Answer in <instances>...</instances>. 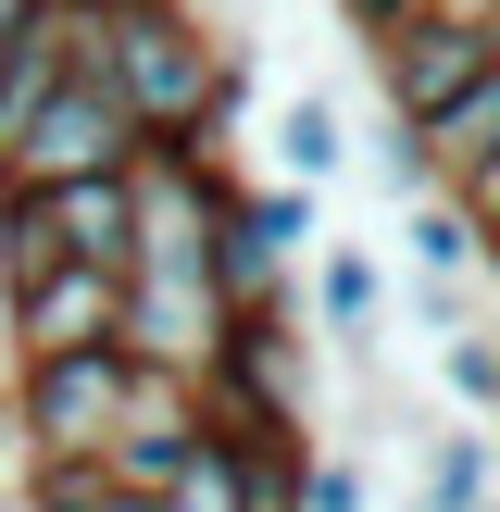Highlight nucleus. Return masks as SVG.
Returning a JSON list of instances; mask_svg holds the SVG:
<instances>
[{"label": "nucleus", "instance_id": "f257e3e1", "mask_svg": "<svg viewBox=\"0 0 500 512\" xmlns=\"http://www.w3.org/2000/svg\"><path fill=\"white\" fill-rule=\"evenodd\" d=\"M63 63L100 75L138 138H213L225 150V125H238V100H250L238 50H225L188 0H63Z\"/></svg>", "mask_w": 500, "mask_h": 512}, {"label": "nucleus", "instance_id": "f03ea898", "mask_svg": "<svg viewBox=\"0 0 500 512\" xmlns=\"http://www.w3.org/2000/svg\"><path fill=\"white\" fill-rule=\"evenodd\" d=\"M125 350H38V363H13V438H25V463H100L113 450V425H125Z\"/></svg>", "mask_w": 500, "mask_h": 512}, {"label": "nucleus", "instance_id": "7ed1b4c3", "mask_svg": "<svg viewBox=\"0 0 500 512\" xmlns=\"http://www.w3.org/2000/svg\"><path fill=\"white\" fill-rule=\"evenodd\" d=\"M138 125H125V100L100 88V75H63V88L38 100V125L13 138V163H0V188H88V175H138Z\"/></svg>", "mask_w": 500, "mask_h": 512}, {"label": "nucleus", "instance_id": "20e7f679", "mask_svg": "<svg viewBox=\"0 0 500 512\" xmlns=\"http://www.w3.org/2000/svg\"><path fill=\"white\" fill-rule=\"evenodd\" d=\"M300 400H313V350H300L288 300L225 313L213 350H200V413H300Z\"/></svg>", "mask_w": 500, "mask_h": 512}, {"label": "nucleus", "instance_id": "39448f33", "mask_svg": "<svg viewBox=\"0 0 500 512\" xmlns=\"http://www.w3.org/2000/svg\"><path fill=\"white\" fill-rule=\"evenodd\" d=\"M200 375H163V363H138L125 375V425H113V450H100V475H113L125 500H163L175 475L200 463Z\"/></svg>", "mask_w": 500, "mask_h": 512}, {"label": "nucleus", "instance_id": "423d86ee", "mask_svg": "<svg viewBox=\"0 0 500 512\" xmlns=\"http://www.w3.org/2000/svg\"><path fill=\"white\" fill-rule=\"evenodd\" d=\"M488 75V50H475V13L463 0H425L413 25H400L388 50H375V88H388V125H438L450 100Z\"/></svg>", "mask_w": 500, "mask_h": 512}, {"label": "nucleus", "instance_id": "0eeeda50", "mask_svg": "<svg viewBox=\"0 0 500 512\" xmlns=\"http://www.w3.org/2000/svg\"><path fill=\"white\" fill-rule=\"evenodd\" d=\"M0 338H13V363H38V350H125V275L50 263L25 300H0Z\"/></svg>", "mask_w": 500, "mask_h": 512}, {"label": "nucleus", "instance_id": "6e6552de", "mask_svg": "<svg viewBox=\"0 0 500 512\" xmlns=\"http://www.w3.org/2000/svg\"><path fill=\"white\" fill-rule=\"evenodd\" d=\"M50 213V250L88 275H125L138 263V175H88V188H25Z\"/></svg>", "mask_w": 500, "mask_h": 512}, {"label": "nucleus", "instance_id": "1a4fd4ad", "mask_svg": "<svg viewBox=\"0 0 500 512\" xmlns=\"http://www.w3.org/2000/svg\"><path fill=\"white\" fill-rule=\"evenodd\" d=\"M413 138H425V163H438V188H450V200H463V188H475V175H488V163H500V75H475V88H463V100H450V113H438V125H413Z\"/></svg>", "mask_w": 500, "mask_h": 512}, {"label": "nucleus", "instance_id": "9d476101", "mask_svg": "<svg viewBox=\"0 0 500 512\" xmlns=\"http://www.w3.org/2000/svg\"><path fill=\"white\" fill-rule=\"evenodd\" d=\"M63 0H38V25H25V38H13V63H0V163H13V138H25V125H38V100L50 88H63Z\"/></svg>", "mask_w": 500, "mask_h": 512}, {"label": "nucleus", "instance_id": "9b49d317", "mask_svg": "<svg viewBox=\"0 0 500 512\" xmlns=\"http://www.w3.org/2000/svg\"><path fill=\"white\" fill-rule=\"evenodd\" d=\"M338 163H350V125H338V100H325V88H300L288 113H275V188H325Z\"/></svg>", "mask_w": 500, "mask_h": 512}, {"label": "nucleus", "instance_id": "f8f14e48", "mask_svg": "<svg viewBox=\"0 0 500 512\" xmlns=\"http://www.w3.org/2000/svg\"><path fill=\"white\" fill-rule=\"evenodd\" d=\"M313 325H325V338H375V325H388L375 250H325V263H313Z\"/></svg>", "mask_w": 500, "mask_h": 512}, {"label": "nucleus", "instance_id": "ddd939ff", "mask_svg": "<svg viewBox=\"0 0 500 512\" xmlns=\"http://www.w3.org/2000/svg\"><path fill=\"white\" fill-rule=\"evenodd\" d=\"M238 225H250V250H263V263L288 275L300 250L325 238V200H313V188H275V175H263V188H238Z\"/></svg>", "mask_w": 500, "mask_h": 512}, {"label": "nucleus", "instance_id": "4468645a", "mask_svg": "<svg viewBox=\"0 0 500 512\" xmlns=\"http://www.w3.org/2000/svg\"><path fill=\"white\" fill-rule=\"evenodd\" d=\"M400 250H413V275H438V288H450V275H463L475 250H488V225H475L463 200L438 188V200H413V213H400Z\"/></svg>", "mask_w": 500, "mask_h": 512}, {"label": "nucleus", "instance_id": "2eb2a0df", "mask_svg": "<svg viewBox=\"0 0 500 512\" xmlns=\"http://www.w3.org/2000/svg\"><path fill=\"white\" fill-rule=\"evenodd\" d=\"M500 500V438H438L425 450V512H475Z\"/></svg>", "mask_w": 500, "mask_h": 512}, {"label": "nucleus", "instance_id": "dca6fc26", "mask_svg": "<svg viewBox=\"0 0 500 512\" xmlns=\"http://www.w3.org/2000/svg\"><path fill=\"white\" fill-rule=\"evenodd\" d=\"M50 263H63V250H50V213H38L25 188H0V300H25Z\"/></svg>", "mask_w": 500, "mask_h": 512}, {"label": "nucleus", "instance_id": "f3484780", "mask_svg": "<svg viewBox=\"0 0 500 512\" xmlns=\"http://www.w3.org/2000/svg\"><path fill=\"white\" fill-rule=\"evenodd\" d=\"M438 375H450V400H463V413H500V338H438Z\"/></svg>", "mask_w": 500, "mask_h": 512}, {"label": "nucleus", "instance_id": "a211bd4d", "mask_svg": "<svg viewBox=\"0 0 500 512\" xmlns=\"http://www.w3.org/2000/svg\"><path fill=\"white\" fill-rule=\"evenodd\" d=\"M300 512H375V475L350 463V450H313V475H300Z\"/></svg>", "mask_w": 500, "mask_h": 512}, {"label": "nucleus", "instance_id": "6ab92c4d", "mask_svg": "<svg viewBox=\"0 0 500 512\" xmlns=\"http://www.w3.org/2000/svg\"><path fill=\"white\" fill-rule=\"evenodd\" d=\"M163 512H250V500H238V463H225V450L200 438V463H188V475L163 488Z\"/></svg>", "mask_w": 500, "mask_h": 512}, {"label": "nucleus", "instance_id": "aec40b11", "mask_svg": "<svg viewBox=\"0 0 500 512\" xmlns=\"http://www.w3.org/2000/svg\"><path fill=\"white\" fill-rule=\"evenodd\" d=\"M425 13V0H338V25H350V38H363V50H388L400 38V25H413Z\"/></svg>", "mask_w": 500, "mask_h": 512}, {"label": "nucleus", "instance_id": "412c9836", "mask_svg": "<svg viewBox=\"0 0 500 512\" xmlns=\"http://www.w3.org/2000/svg\"><path fill=\"white\" fill-rule=\"evenodd\" d=\"M475 13V50H488V75H500V0H463Z\"/></svg>", "mask_w": 500, "mask_h": 512}, {"label": "nucleus", "instance_id": "4be33fe9", "mask_svg": "<svg viewBox=\"0 0 500 512\" xmlns=\"http://www.w3.org/2000/svg\"><path fill=\"white\" fill-rule=\"evenodd\" d=\"M38 25V0H0V63H13V38Z\"/></svg>", "mask_w": 500, "mask_h": 512}, {"label": "nucleus", "instance_id": "5701e85b", "mask_svg": "<svg viewBox=\"0 0 500 512\" xmlns=\"http://www.w3.org/2000/svg\"><path fill=\"white\" fill-rule=\"evenodd\" d=\"M475 512H500V500H475Z\"/></svg>", "mask_w": 500, "mask_h": 512}, {"label": "nucleus", "instance_id": "b1692460", "mask_svg": "<svg viewBox=\"0 0 500 512\" xmlns=\"http://www.w3.org/2000/svg\"><path fill=\"white\" fill-rule=\"evenodd\" d=\"M0 512H13V500H0Z\"/></svg>", "mask_w": 500, "mask_h": 512}]
</instances>
